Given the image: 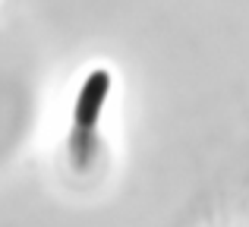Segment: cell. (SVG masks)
Here are the masks:
<instances>
[{
    "label": "cell",
    "mask_w": 249,
    "mask_h": 227,
    "mask_svg": "<svg viewBox=\"0 0 249 227\" xmlns=\"http://www.w3.org/2000/svg\"><path fill=\"white\" fill-rule=\"evenodd\" d=\"M107 88H110V76L104 70H95V73L85 79L79 101H76V126L82 133H89L91 126L98 123V114H101V105L107 98Z\"/></svg>",
    "instance_id": "cell-1"
}]
</instances>
